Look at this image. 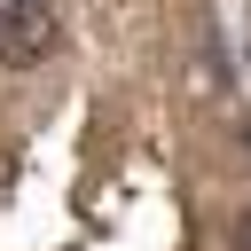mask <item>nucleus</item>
Masks as SVG:
<instances>
[{
	"label": "nucleus",
	"instance_id": "f257e3e1",
	"mask_svg": "<svg viewBox=\"0 0 251 251\" xmlns=\"http://www.w3.org/2000/svg\"><path fill=\"white\" fill-rule=\"evenodd\" d=\"M63 39L47 0H0V63H47Z\"/></svg>",
	"mask_w": 251,
	"mask_h": 251
},
{
	"label": "nucleus",
	"instance_id": "f03ea898",
	"mask_svg": "<svg viewBox=\"0 0 251 251\" xmlns=\"http://www.w3.org/2000/svg\"><path fill=\"white\" fill-rule=\"evenodd\" d=\"M243 251H251V220H243Z\"/></svg>",
	"mask_w": 251,
	"mask_h": 251
}]
</instances>
